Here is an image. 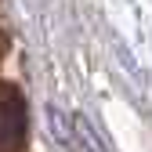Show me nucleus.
<instances>
[{"mask_svg":"<svg viewBox=\"0 0 152 152\" xmlns=\"http://www.w3.org/2000/svg\"><path fill=\"white\" fill-rule=\"evenodd\" d=\"M26 98L11 83H0V152H22L26 145Z\"/></svg>","mask_w":152,"mask_h":152,"instance_id":"nucleus-1","label":"nucleus"}]
</instances>
